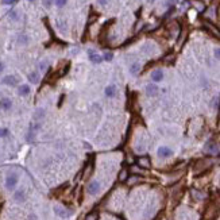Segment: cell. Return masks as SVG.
<instances>
[{"instance_id":"1","label":"cell","mask_w":220,"mask_h":220,"mask_svg":"<svg viewBox=\"0 0 220 220\" xmlns=\"http://www.w3.org/2000/svg\"><path fill=\"white\" fill-rule=\"evenodd\" d=\"M211 166H212V161L211 159H208V158L199 159L195 164V166H193V172H195V174H200V173L205 172L207 169H209Z\"/></svg>"},{"instance_id":"2","label":"cell","mask_w":220,"mask_h":220,"mask_svg":"<svg viewBox=\"0 0 220 220\" xmlns=\"http://www.w3.org/2000/svg\"><path fill=\"white\" fill-rule=\"evenodd\" d=\"M18 180H19V178H18V174H15V173H11V174H8V176L6 177V188L8 190H12L16 186Z\"/></svg>"},{"instance_id":"3","label":"cell","mask_w":220,"mask_h":220,"mask_svg":"<svg viewBox=\"0 0 220 220\" xmlns=\"http://www.w3.org/2000/svg\"><path fill=\"white\" fill-rule=\"evenodd\" d=\"M204 27L208 30L209 34H212V37L217 38L219 41H220V30L216 27V26L212 24V23H211V22H208V20H205V22H204Z\"/></svg>"},{"instance_id":"4","label":"cell","mask_w":220,"mask_h":220,"mask_svg":"<svg viewBox=\"0 0 220 220\" xmlns=\"http://www.w3.org/2000/svg\"><path fill=\"white\" fill-rule=\"evenodd\" d=\"M87 190H88L89 195H97L99 190H100V182L96 181V180H93V181H91L88 184Z\"/></svg>"},{"instance_id":"5","label":"cell","mask_w":220,"mask_h":220,"mask_svg":"<svg viewBox=\"0 0 220 220\" xmlns=\"http://www.w3.org/2000/svg\"><path fill=\"white\" fill-rule=\"evenodd\" d=\"M2 83L4 85H8V87H15V85L18 84V78L15 77V76H6V77L2 78Z\"/></svg>"},{"instance_id":"6","label":"cell","mask_w":220,"mask_h":220,"mask_svg":"<svg viewBox=\"0 0 220 220\" xmlns=\"http://www.w3.org/2000/svg\"><path fill=\"white\" fill-rule=\"evenodd\" d=\"M88 56H89V60H91L93 64H100L103 61V57L99 54V53H96L95 50H88Z\"/></svg>"},{"instance_id":"7","label":"cell","mask_w":220,"mask_h":220,"mask_svg":"<svg viewBox=\"0 0 220 220\" xmlns=\"http://www.w3.org/2000/svg\"><path fill=\"white\" fill-rule=\"evenodd\" d=\"M157 153H158V155H159V157H162V158H168V157H170V155L173 154L172 149H169V147H166V146L159 147Z\"/></svg>"},{"instance_id":"8","label":"cell","mask_w":220,"mask_h":220,"mask_svg":"<svg viewBox=\"0 0 220 220\" xmlns=\"http://www.w3.org/2000/svg\"><path fill=\"white\" fill-rule=\"evenodd\" d=\"M14 199L18 203H23L26 200V190L24 189H18L15 193H14Z\"/></svg>"},{"instance_id":"9","label":"cell","mask_w":220,"mask_h":220,"mask_svg":"<svg viewBox=\"0 0 220 220\" xmlns=\"http://www.w3.org/2000/svg\"><path fill=\"white\" fill-rule=\"evenodd\" d=\"M162 78H164V72L161 70V69H157L154 70L151 73V80L154 83H159V81H162Z\"/></svg>"},{"instance_id":"10","label":"cell","mask_w":220,"mask_h":220,"mask_svg":"<svg viewBox=\"0 0 220 220\" xmlns=\"http://www.w3.org/2000/svg\"><path fill=\"white\" fill-rule=\"evenodd\" d=\"M92 172H93V166L91 164H88L87 166H85V169H83V180L84 181H87V180L91 177Z\"/></svg>"},{"instance_id":"11","label":"cell","mask_w":220,"mask_h":220,"mask_svg":"<svg viewBox=\"0 0 220 220\" xmlns=\"http://www.w3.org/2000/svg\"><path fill=\"white\" fill-rule=\"evenodd\" d=\"M146 92H147V95L149 96H155L157 93H158V87L154 84H149L146 87Z\"/></svg>"},{"instance_id":"12","label":"cell","mask_w":220,"mask_h":220,"mask_svg":"<svg viewBox=\"0 0 220 220\" xmlns=\"http://www.w3.org/2000/svg\"><path fill=\"white\" fill-rule=\"evenodd\" d=\"M54 212L58 215V216H61V217H68L69 216V212L66 211L65 208H62V207H54Z\"/></svg>"},{"instance_id":"13","label":"cell","mask_w":220,"mask_h":220,"mask_svg":"<svg viewBox=\"0 0 220 220\" xmlns=\"http://www.w3.org/2000/svg\"><path fill=\"white\" fill-rule=\"evenodd\" d=\"M30 87L29 85H20L19 88H18V93H19L20 96H29L30 95Z\"/></svg>"},{"instance_id":"14","label":"cell","mask_w":220,"mask_h":220,"mask_svg":"<svg viewBox=\"0 0 220 220\" xmlns=\"http://www.w3.org/2000/svg\"><path fill=\"white\" fill-rule=\"evenodd\" d=\"M116 87L115 85H108V87L105 88V96L107 97H115V95H116Z\"/></svg>"},{"instance_id":"15","label":"cell","mask_w":220,"mask_h":220,"mask_svg":"<svg viewBox=\"0 0 220 220\" xmlns=\"http://www.w3.org/2000/svg\"><path fill=\"white\" fill-rule=\"evenodd\" d=\"M138 164L141 168H150V161L147 157H141V158L138 159Z\"/></svg>"},{"instance_id":"16","label":"cell","mask_w":220,"mask_h":220,"mask_svg":"<svg viewBox=\"0 0 220 220\" xmlns=\"http://www.w3.org/2000/svg\"><path fill=\"white\" fill-rule=\"evenodd\" d=\"M29 80H30V83H33V84H38L39 83V73L38 72H31L29 74Z\"/></svg>"},{"instance_id":"17","label":"cell","mask_w":220,"mask_h":220,"mask_svg":"<svg viewBox=\"0 0 220 220\" xmlns=\"http://www.w3.org/2000/svg\"><path fill=\"white\" fill-rule=\"evenodd\" d=\"M2 107H3L4 110H11V107H12V101L10 100V99L4 97L3 100H2Z\"/></svg>"},{"instance_id":"18","label":"cell","mask_w":220,"mask_h":220,"mask_svg":"<svg viewBox=\"0 0 220 220\" xmlns=\"http://www.w3.org/2000/svg\"><path fill=\"white\" fill-rule=\"evenodd\" d=\"M139 70H141V65L138 64V62H135V64H132L131 65V68H130V72H131V74H138L139 73Z\"/></svg>"},{"instance_id":"19","label":"cell","mask_w":220,"mask_h":220,"mask_svg":"<svg viewBox=\"0 0 220 220\" xmlns=\"http://www.w3.org/2000/svg\"><path fill=\"white\" fill-rule=\"evenodd\" d=\"M43 115H45V110H43V108H39V110L35 111L34 119H35V120H39V119H42V118H43Z\"/></svg>"},{"instance_id":"20","label":"cell","mask_w":220,"mask_h":220,"mask_svg":"<svg viewBox=\"0 0 220 220\" xmlns=\"http://www.w3.org/2000/svg\"><path fill=\"white\" fill-rule=\"evenodd\" d=\"M127 177H128V172H127V170H126V169L120 170V173H119V181H126Z\"/></svg>"},{"instance_id":"21","label":"cell","mask_w":220,"mask_h":220,"mask_svg":"<svg viewBox=\"0 0 220 220\" xmlns=\"http://www.w3.org/2000/svg\"><path fill=\"white\" fill-rule=\"evenodd\" d=\"M18 43L19 45H27L29 43V37L27 35H20V37L18 38Z\"/></svg>"},{"instance_id":"22","label":"cell","mask_w":220,"mask_h":220,"mask_svg":"<svg viewBox=\"0 0 220 220\" xmlns=\"http://www.w3.org/2000/svg\"><path fill=\"white\" fill-rule=\"evenodd\" d=\"M97 217H99L97 212H91V213H88L87 216H85L84 220H97Z\"/></svg>"},{"instance_id":"23","label":"cell","mask_w":220,"mask_h":220,"mask_svg":"<svg viewBox=\"0 0 220 220\" xmlns=\"http://www.w3.org/2000/svg\"><path fill=\"white\" fill-rule=\"evenodd\" d=\"M139 181H141V177H138V176H132V177L128 178V184H130V185H134L135 182H139Z\"/></svg>"},{"instance_id":"24","label":"cell","mask_w":220,"mask_h":220,"mask_svg":"<svg viewBox=\"0 0 220 220\" xmlns=\"http://www.w3.org/2000/svg\"><path fill=\"white\" fill-rule=\"evenodd\" d=\"M8 134H10V131H8V128H0V137H2V138H6V137H8Z\"/></svg>"},{"instance_id":"25","label":"cell","mask_w":220,"mask_h":220,"mask_svg":"<svg viewBox=\"0 0 220 220\" xmlns=\"http://www.w3.org/2000/svg\"><path fill=\"white\" fill-rule=\"evenodd\" d=\"M54 2H56V6L61 8V7H64L65 4L68 3V0H54Z\"/></svg>"},{"instance_id":"26","label":"cell","mask_w":220,"mask_h":220,"mask_svg":"<svg viewBox=\"0 0 220 220\" xmlns=\"http://www.w3.org/2000/svg\"><path fill=\"white\" fill-rule=\"evenodd\" d=\"M192 193H193V197H196L197 200H201V199H203V197H204L203 193H199L197 190H192Z\"/></svg>"},{"instance_id":"27","label":"cell","mask_w":220,"mask_h":220,"mask_svg":"<svg viewBox=\"0 0 220 220\" xmlns=\"http://www.w3.org/2000/svg\"><path fill=\"white\" fill-rule=\"evenodd\" d=\"M39 69H41L42 72H45L47 69V61H42L41 64H39Z\"/></svg>"},{"instance_id":"28","label":"cell","mask_w":220,"mask_h":220,"mask_svg":"<svg viewBox=\"0 0 220 220\" xmlns=\"http://www.w3.org/2000/svg\"><path fill=\"white\" fill-rule=\"evenodd\" d=\"M103 60L111 61V60H112V53H104V56H103Z\"/></svg>"},{"instance_id":"29","label":"cell","mask_w":220,"mask_h":220,"mask_svg":"<svg viewBox=\"0 0 220 220\" xmlns=\"http://www.w3.org/2000/svg\"><path fill=\"white\" fill-rule=\"evenodd\" d=\"M16 2V0H2V4H4V6H11V4H14Z\"/></svg>"},{"instance_id":"30","label":"cell","mask_w":220,"mask_h":220,"mask_svg":"<svg viewBox=\"0 0 220 220\" xmlns=\"http://www.w3.org/2000/svg\"><path fill=\"white\" fill-rule=\"evenodd\" d=\"M216 147H217L216 145H211V146H209V149H208V150H209L211 153H213V154H215V153H217V149H216Z\"/></svg>"},{"instance_id":"31","label":"cell","mask_w":220,"mask_h":220,"mask_svg":"<svg viewBox=\"0 0 220 220\" xmlns=\"http://www.w3.org/2000/svg\"><path fill=\"white\" fill-rule=\"evenodd\" d=\"M51 3H53V0H43V6L46 7V8H49L51 6Z\"/></svg>"},{"instance_id":"32","label":"cell","mask_w":220,"mask_h":220,"mask_svg":"<svg viewBox=\"0 0 220 220\" xmlns=\"http://www.w3.org/2000/svg\"><path fill=\"white\" fill-rule=\"evenodd\" d=\"M10 16H11V19L16 20V19H18V12H16V11H12V12H10Z\"/></svg>"},{"instance_id":"33","label":"cell","mask_w":220,"mask_h":220,"mask_svg":"<svg viewBox=\"0 0 220 220\" xmlns=\"http://www.w3.org/2000/svg\"><path fill=\"white\" fill-rule=\"evenodd\" d=\"M27 220H39V219H38V216H37V215L31 213V215H29V217H27Z\"/></svg>"},{"instance_id":"34","label":"cell","mask_w":220,"mask_h":220,"mask_svg":"<svg viewBox=\"0 0 220 220\" xmlns=\"http://www.w3.org/2000/svg\"><path fill=\"white\" fill-rule=\"evenodd\" d=\"M172 60H174V56H173V54H170V56H168V57H165V62H170Z\"/></svg>"},{"instance_id":"35","label":"cell","mask_w":220,"mask_h":220,"mask_svg":"<svg viewBox=\"0 0 220 220\" xmlns=\"http://www.w3.org/2000/svg\"><path fill=\"white\" fill-rule=\"evenodd\" d=\"M215 57H216L217 60H220V49H216V50H215Z\"/></svg>"},{"instance_id":"36","label":"cell","mask_w":220,"mask_h":220,"mask_svg":"<svg viewBox=\"0 0 220 220\" xmlns=\"http://www.w3.org/2000/svg\"><path fill=\"white\" fill-rule=\"evenodd\" d=\"M3 69H4V65L2 64V62H0V73H2V72H3Z\"/></svg>"},{"instance_id":"37","label":"cell","mask_w":220,"mask_h":220,"mask_svg":"<svg viewBox=\"0 0 220 220\" xmlns=\"http://www.w3.org/2000/svg\"><path fill=\"white\" fill-rule=\"evenodd\" d=\"M99 2H100V4H105L108 0H99Z\"/></svg>"},{"instance_id":"38","label":"cell","mask_w":220,"mask_h":220,"mask_svg":"<svg viewBox=\"0 0 220 220\" xmlns=\"http://www.w3.org/2000/svg\"><path fill=\"white\" fill-rule=\"evenodd\" d=\"M29 2H34V0H29Z\"/></svg>"}]
</instances>
